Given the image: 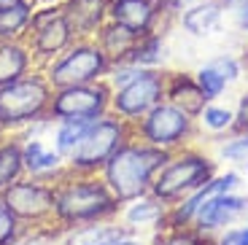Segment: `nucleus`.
<instances>
[{
  "mask_svg": "<svg viewBox=\"0 0 248 245\" xmlns=\"http://www.w3.org/2000/svg\"><path fill=\"white\" fill-rule=\"evenodd\" d=\"M168 208H170L168 202H162L159 197H154L149 191V194L132 199V205L124 213V221H127V227H146V224L162 227L165 218H168Z\"/></svg>",
  "mask_w": 248,
  "mask_h": 245,
  "instance_id": "20",
  "label": "nucleus"
},
{
  "mask_svg": "<svg viewBox=\"0 0 248 245\" xmlns=\"http://www.w3.org/2000/svg\"><path fill=\"white\" fill-rule=\"evenodd\" d=\"M221 156L224 159H235V162H248V151H246V146H243L240 135H237L235 140H227V146L221 148Z\"/></svg>",
  "mask_w": 248,
  "mask_h": 245,
  "instance_id": "31",
  "label": "nucleus"
},
{
  "mask_svg": "<svg viewBox=\"0 0 248 245\" xmlns=\"http://www.w3.org/2000/svg\"><path fill=\"white\" fill-rule=\"evenodd\" d=\"M246 210H248V197H240L235 191H218V194H211L202 202L194 224H197L200 232H216L221 227H230Z\"/></svg>",
  "mask_w": 248,
  "mask_h": 245,
  "instance_id": "13",
  "label": "nucleus"
},
{
  "mask_svg": "<svg viewBox=\"0 0 248 245\" xmlns=\"http://www.w3.org/2000/svg\"><path fill=\"white\" fill-rule=\"evenodd\" d=\"M32 19V3L22 0L8 8H0V41H16L27 32Z\"/></svg>",
  "mask_w": 248,
  "mask_h": 245,
  "instance_id": "22",
  "label": "nucleus"
},
{
  "mask_svg": "<svg viewBox=\"0 0 248 245\" xmlns=\"http://www.w3.org/2000/svg\"><path fill=\"white\" fill-rule=\"evenodd\" d=\"M94 119H62L60 127L54 132V140H57V151L68 159L73 148L81 143V138L87 135V129L92 127Z\"/></svg>",
  "mask_w": 248,
  "mask_h": 245,
  "instance_id": "23",
  "label": "nucleus"
},
{
  "mask_svg": "<svg viewBox=\"0 0 248 245\" xmlns=\"http://www.w3.org/2000/svg\"><path fill=\"white\" fill-rule=\"evenodd\" d=\"M32 65V51L27 41H0V86L11 84V81L27 76Z\"/></svg>",
  "mask_w": 248,
  "mask_h": 245,
  "instance_id": "18",
  "label": "nucleus"
},
{
  "mask_svg": "<svg viewBox=\"0 0 248 245\" xmlns=\"http://www.w3.org/2000/svg\"><path fill=\"white\" fill-rule=\"evenodd\" d=\"M197 119L202 122V127L211 129V132H227V129H232V124H235V110L218 108V105H205Z\"/></svg>",
  "mask_w": 248,
  "mask_h": 245,
  "instance_id": "26",
  "label": "nucleus"
},
{
  "mask_svg": "<svg viewBox=\"0 0 248 245\" xmlns=\"http://www.w3.org/2000/svg\"><path fill=\"white\" fill-rule=\"evenodd\" d=\"M178 16L170 0H111V22H119L138 35L162 32L168 19Z\"/></svg>",
  "mask_w": 248,
  "mask_h": 245,
  "instance_id": "12",
  "label": "nucleus"
},
{
  "mask_svg": "<svg viewBox=\"0 0 248 245\" xmlns=\"http://www.w3.org/2000/svg\"><path fill=\"white\" fill-rule=\"evenodd\" d=\"M246 129H248V94L240 100V105H237L235 124H232V132H235V135H240V132H246Z\"/></svg>",
  "mask_w": 248,
  "mask_h": 245,
  "instance_id": "33",
  "label": "nucleus"
},
{
  "mask_svg": "<svg viewBox=\"0 0 248 245\" xmlns=\"http://www.w3.org/2000/svg\"><path fill=\"white\" fill-rule=\"evenodd\" d=\"M138 38H140L138 32L127 30L124 25L108 19L106 25L100 27V32L94 35V41H97L100 49L106 51V57L111 60V65H119V62L127 60V54L132 51V46L138 43Z\"/></svg>",
  "mask_w": 248,
  "mask_h": 245,
  "instance_id": "19",
  "label": "nucleus"
},
{
  "mask_svg": "<svg viewBox=\"0 0 248 245\" xmlns=\"http://www.w3.org/2000/svg\"><path fill=\"white\" fill-rule=\"evenodd\" d=\"M22 162H25V170L41 181H54V178L65 175V170H62L65 156L57 148H46L44 140H35V138L22 146Z\"/></svg>",
  "mask_w": 248,
  "mask_h": 245,
  "instance_id": "16",
  "label": "nucleus"
},
{
  "mask_svg": "<svg viewBox=\"0 0 248 245\" xmlns=\"http://www.w3.org/2000/svg\"><path fill=\"white\" fill-rule=\"evenodd\" d=\"M165 100L181 105L184 110H189L192 116H200V110L208 105L202 89H200L197 78L186 73H170L168 76V89H165Z\"/></svg>",
  "mask_w": 248,
  "mask_h": 245,
  "instance_id": "17",
  "label": "nucleus"
},
{
  "mask_svg": "<svg viewBox=\"0 0 248 245\" xmlns=\"http://www.w3.org/2000/svg\"><path fill=\"white\" fill-rule=\"evenodd\" d=\"M168 43H165V32H149L140 35L138 43L132 46V51L127 54V65H138V68H159L165 60Z\"/></svg>",
  "mask_w": 248,
  "mask_h": 245,
  "instance_id": "21",
  "label": "nucleus"
},
{
  "mask_svg": "<svg viewBox=\"0 0 248 245\" xmlns=\"http://www.w3.org/2000/svg\"><path fill=\"white\" fill-rule=\"evenodd\" d=\"M6 205L16 213L19 221H44L54 218V186L49 181L32 178V181H14L0 191Z\"/></svg>",
  "mask_w": 248,
  "mask_h": 245,
  "instance_id": "11",
  "label": "nucleus"
},
{
  "mask_svg": "<svg viewBox=\"0 0 248 245\" xmlns=\"http://www.w3.org/2000/svg\"><path fill=\"white\" fill-rule=\"evenodd\" d=\"M213 172H216V162H211L200 151L170 153L165 167L154 175L151 194L159 197L162 202H175L184 194H192L194 189H200L205 181H211Z\"/></svg>",
  "mask_w": 248,
  "mask_h": 245,
  "instance_id": "6",
  "label": "nucleus"
},
{
  "mask_svg": "<svg viewBox=\"0 0 248 245\" xmlns=\"http://www.w3.org/2000/svg\"><path fill=\"white\" fill-rule=\"evenodd\" d=\"M130 138H132V122H127V119H111L108 113L94 119L92 127L87 129V135L81 138L73 153L65 159L68 172L94 175L97 170L106 167V162L116 153V148L122 143H127Z\"/></svg>",
  "mask_w": 248,
  "mask_h": 245,
  "instance_id": "3",
  "label": "nucleus"
},
{
  "mask_svg": "<svg viewBox=\"0 0 248 245\" xmlns=\"http://www.w3.org/2000/svg\"><path fill=\"white\" fill-rule=\"evenodd\" d=\"M246 167H248V162H246Z\"/></svg>",
  "mask_w": 248,
  "mask_h": 245,
  "instance_id": "41",
  "label": "nucleus"
},
{
  "mask_svg": "<svg viewBox=\"0 0 248 245\" xmlns=\"http://www.w3.org/2000/svg\"><path fill=\"white\" fill-rule=\"evenodd\" d=\"M221 19H224L221 0H197V3H189L178 14L181 27L194 38H205V35H211V32H216L218 25H221Z\"/></svg>",
  "mask_w": 248,
  "mask_h": 245,
  "instance_id": "15",
  "label": "nucleus"
},
{
  "mask_svg": "<svg viewBox=\"0 0 248 245\" xmlns=\"http://www.w3.org/2000/svg\"><path fill=\"white\" fill-rule=\"evenodd\" d=\"M170 153L173 151H165V148H156L146 140L130 138L106 162L103 181L108 184V189L113 191L119 202H132V199L151 191L154 175L165 167Z\"/></svg>",
  "mask_w": 248,
  "mask_h": 245,
  "instance_id": "1",
  "label": "nucleus"
},
{
  "mask_svg": "<svg viewBox=\"0 0 248 245\" xmlns=\"http://www.w3.org/2000/svg\"><path fill=\"white\" fill-rule=\"evenodd\" d=\"M51 97H54L51 84L44 76L27 73L11 84L0 86V129L49 119Z\"/></svg>",
  "mask_w": 248,
  "mask_h": 245,
  "instance_id": "4",
  "label": "nucleus"
},
{
  "mask_svg": "<svg viewBox=\"0 0 248 245\" xmlns=\"http://www.w3.org/2000/svg\"><path fill=\"white\" fill-rule=\"evenodd\" d=\"M38 3H46V6H62L65 0H38Z\"/></svg>",
  "mask_w": 248,
  "mask_h": 245,
  "instance_id": "36",
  "label": "nucleus"
},
{
  "mask_svg": "<svg viewBox=\"0 0 248 245\" xmlns=\"http://www.w3.org/2000/svg\"><path fill=\"white\" fill-rule=\"evenodd\" d=\"M224 14H230L232 25L237 30L248 32V0H221Z\"/></svg>",
  "mask_w": 248,
  "mask_h": 245,
  "instance_id": "29",
  "label": "nucleus"
},
{
  "mask_svg": "<svg viewBox=\"0 0 248 245\" xmlns=\"http://www.w3.org/2000/svg\"><path fill=\"white\" fill-rule=\"evenodd\" d=\"M240 140H243V146H246V151H248V129H246V132H240Z\"/></svg>",
  "mask_w": 248,
  "mask_h": 245,
  "instance_id": "38",
  "label": "nucleus"
},
{
  "mask_svg": "<svg viewBox=\"0 0 248 245\" xmlns=\"http://www.w3.org/2000/svg\"><path fill=\"white\" fill-rule=\"evenodd\" d=\"M14 3H22V0H0V8H8V6H14Z\"/></svg>",
  "mask_w": 248,
  "mask_h": 245,
  "instance_id": "37",
  "label": "nucleus"
},
{
  "mask_svg": "<svg viewBox=\"0 0 248 245\" xmlns=\"http://www.w3.org/2000/svg\"><path fill=\"white\" fill-rule=\"evenodd\" d=\"M19 243V218L6 199L0 197V245H14Z\"/></svg>",
  "mask_w": 248,
  "mask_h": 245,
  "instance_id": "28",
  "label": "nucleus"
},
{
  "mask_svg": "<svg viewBox=\"0 0 248 245\" xmlns=\"http://www.w3.org/2000/svg\"><path fill=\"white\" fill-rule=\"evenodd\" d=\"M76 43L68 19L62 14V6H46L41 11H32L30 27H27V46L32 51V60L51 62L68 51Z\"/></svg>",
  "mask_w": 248,
  "mask_h": 245,
  "instance_id": "9",
  "label": "nucleus"
},
{
  "mask_svg": "<svg viewBox=\"0 0 248 245\" xmlns=\"http://www.w3.org/2000/svg\"><path fill=\"white\" fill-rule=\"evenodd\" d=\"M25 170V162H22V146L14 140L0 143V191L11 186L14 181H19Z\"/></svg>",
  "mask_w": 248,
  "mask_h": 245,
  "instance_id": "24",
  "label": "nucleus"
},
{
  "mask_svg": "<svg viewBox=\"0 0 248 245\" xmlns=\"http://www.w3.org/2000/svg\"><path fill=\"white\" fill-rule=\"evenodd\" d=\"M216 245H248V227L227 229V232L216 240Z\"/></svg>",
  "mask_w": 248,
  "mask_h": 245,
  "instance_id": "32",
  "label": "nucleus"
},
{
  "mask_svg": "<svg viewBox=\"0 0 248 245\" xmlns=\"http://www.w3.org/2000/svg\"><path fill=\"white\" fill-rule=\"evenodd\" d=\"M111 60L97 46V41L87 38V41H76L68 51H62L57 60H51L46 68V78H49L51 89H65V86L76 84L103 81L111 73Z\"/></svg>",
  "mask_w": 248,
  "mask_h": 245,
  "instance_id": "5",
  "label": "nucleus"
},
{
  "mask_svg": "<svg viewBox=\"0 0 248 245\" xmlns=\"http://www.w3.org/2000/svg\"><path fill=\"white\" fill-rule=\"evenodd\" d=\"M243 62H246V68H248V51H246V60H243Z\"/></svg>",
  "mask_w": 248,
  "mask_h": 245,
  "instance_id": "40",
  "label": "nucleus"
},
{
  "mask_svg": "<svg viewBox=\"0 0 248 245\" xmlns=\"http://www.w3.org/2000/svg\"><path fill=\"white\" fill-rule=\"evenodd\" d=\"M81 245H116V243H81Z\"/></svg>",
  "mask_w": 248,
  "mask_h": 245,
  "instance_id": "39",
  "label": "nucleus"
},
{
  "mask_svg": "<svg viewBox=\"0 0 248 245\" xmlns=\"http://www.w3.org/2000/svg\"><path fill=\"white\" fill-rule=\"evenodd\" d=\"M208 65H211V68H216L218 73L227 78V84H232V81L240 78V60H237V57H232V54H218L216 60H211Z\"/></svg>",
  "mask_w": 248,
  "mask_h": 245,
  "instance_id": "30",
  "label": "nucleus"
},
{
  "mask_svg": "<svg viewBox=\"0 0 248 245\" xmlns=\"http://www.w3.org/2000/svg\"><path fill=\"white\" fill-rule=\"evenodd\" d=\"M135 135L156 148L175 151L194 135V116L181 105L162 100L143 119L132 122V138Z\"/></svg>",
  "mask_w": 248,
  "mask_h": 245,
  "instance_id": "7",
  "label": "nucleus"
},
{
  "mask_svg": "<svg viewBox=\"0 0 248 245\" xmlns=\"http://www.w3.org/2000/svg\"><path fill=\"white\" fill-rule=\"evenodd\" d=\"M62 14L68 19L76 41H87L100 32V27L111 19V0H65Z\"/></svg>",
  "mask_w": 248,
  "mask_h": 245,
  "instance_id": "14",
  "label": "nucleus"
},
{
  "mask_svg": "<svg viewBox=\"0 0 248 245\" xmlns=\"http://www.w3.org/2000/svg\"><path fill=\"white\" fill-rule=\"evenodd\" d=\"M116 245H143V243H140V240H132V237H122Z\"/></svg>",
  "mask_w": 248,
  "mask_h": 245,
  "instance_id": "35",
  "label": "nucleus"
},
{
  "mask_svg": "<svg viewBox=\"0 0 248 245\" xmlns=\"http://www.w3.org/2000/svg\"><path fill=\"white\" fill-rule=\"evenodd\" d=\"M194 78H197V84H200V89H202V94H205L208 103L216 100V97H221V92L227 89V78H224L216 68H211V65H202V68L194 73Z\"/></svg>",
  "mask_w": 248,
  "mask_h": 245,
  "instance_id": "27",
  "label": "nucleus"
},
{
  "mask_svg": "<svg viewBox=\"0 0 248 245\" xmlns=\"http://www.w3.org/2000/svg\"><path fill=\"white\" fill-rule=\"evenodd\" d=\"M14 245H54V234H32L25 243H14Z\"/></svg>",
  "mask_w": 248,
  "mask_h": 245,
  "instance_id": "34",
  "label": "nucleus"
},
{
  "mask_svg": "<svg viewBox=\"0 0 248 245\" xmlns=\"http://www.w3.org/2000/svg\"><path fill=\"white\" fill-rule=\"evenodd\" d=\"M113 89L108 81H92V84H76L65 89H54L49 105V119H100L111 108Z\"/></svg>",
  "mask_w": 248,
  "mask_h": 245,
  "instance_id": "8",
  "label": "nucleus"
},
{
  "mask_svg": "<svg viewBox=\"0 0 248 245\" xmlns=\"http://www.w3.org/2000/svg\"><path fill=\"white\" fill-rule=\"evenodd\" d=\"M165 89H168V73L146 68L135 81H130L122 89H113L111 108L116 110V116L127 119V122H138L165 100Z\"/></svg>",
  "mask_w": 248,
  "mask_h": 245,
  "instance_id": "10",
  "label": "nucleus"
},
{
  "mask_svg": "<svg viewBox=\"0 0 248 245\" xmlns=\"http://www.w3.org/2000/svg\"><path fill=\"white\" fill-rule=\"evenodd\" d=\"M154 245H216L205 237V232H200L197 227H168L162 229L154 237Z\"/></svg>",
  "mask_w": 248,
  "mask_h": 245,
  "instance_id": "25",
  "label": "nucleus"
},
{
  "mask_svg": "<svg viewBox=\"0 0 248 245\" xmlns=\"http://www.w3.org/2000/svg\"><path fill=\"white\" fill-rule=\"evenodd\" d=\"M119 210V199L103 178L68 172L54 184V218L65 227H84L94 224Z\"/></svg>",
  "mask_w": 248,
  "mask_h": 245,
  "instance_id": "2",
  "label": "nucleus"
}]
</instances>
